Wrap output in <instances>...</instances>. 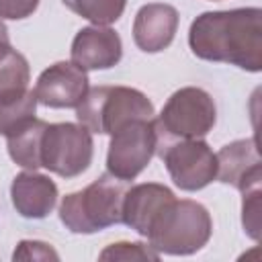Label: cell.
Returning a JSON list of instances; mask_svg holds the SVG:
<instances>
[{"mask_svg":"<svg viewBox=\"0 0 262 262\" xmlns=\"http://www.w3.org/2000/svg\"><path fill=\"white\" fill-rule=\"evenodd\" d=\"M37 96L29 88L0 94V135H12L35 119Z\"/></svg>","mask_w":262,"mask_h":262,"instance_id":"15","label":"cell"},{"mask_svg":"<svg viewBox=\"0 0 262 262\" xmlns=\"http://www.w3.org/2000/svg\"><path fill=\"white\" fill-rule=\"evenodd\" d=\"M162 160L182 190H201L217 176V156L201 139H184L168 145L162 151Z\"/></svg>","mask_w":262,"mask_h":262,"instance_id":"8","label":"cell"},{"mask_svg":"<svg viewBox=\"0 0 262 262\" xmlns=\"http://www.w3.org/2000/svg\"><path fill=\"white\" fill-rule=\"evenodd\" d=\"M72 12L90 20L98 27H108L117 23L125 10L127 0H61Z\"/></svg>","mask_w":262,"mask_h":262,"instance_id":"17","label":"cell"},{"mask_svg":"<svg viewBox=\"0 0 262 262\" xmlns=\"http://www.w3.org/2000/svg\"><path fill=\"white\" fill-rule=\"evenodd\" d=\"M244 227L250 237L260 239V186L244 190Z\"/></svg>","mask_w":262,"mask_h":262,"instance_id":"20","label":"cell"},{"mask_svg":"<svg viewBox=\"0 0 262 262\" xmlns=\"http://www.w3.org/2000/svg\"><path fill=\"white\" fill-rule=\"evenodd\" d=\"M211 231V215L201 203L174 196L160 209L145 237L158 254L186 256L199 252L209 242Z\"/></svg>","mask_w":262,"mask_h":262,"instance_id":"2","label":"cell"},{"mask_svg":"<svg viewBox=\"0 0 262 262\" xmlns=\"http://www.w3.org/2000/svg\"><path fill=\"white\" fill-rule=\"evenodd\" d=\"M174 199V192L158 182H145L137 186H129L123 196L121 221L135 229L139 235H147L151 221L160 213V209Z\"/></svg>","mask_w":262,"mask_h":262,"instance_id":"14","label":"cell"},{"mask_svg":"<svg viewBox=\"0 0 262 262\" xmlns=\"http://www.w3.org/2000/svg\"><path fill=\"white\" fill-rule=\"evenodd\" d=\"M14 260H57V252L45 244V242H37V239H23L14 254H12Z\"/></svg>","mask_w":262,"mask_h":262,"instance_id":"21","label":"cell"},{"mask_svg":"<svg viewBox=\"0 0 262 262\" xmlns=\"http://www.w3.org/2000/svg\"><path fill=\"white\" fill-rule=\"evenodd\" d=\"M0 43H10V41H8V31H6L2 18H0Z\"/></svg>","mask_w":262,"mask_h":262,"instance_id":"23","label":"cell"},{"mask_svg":"<svg viewBox=\"0 0 262 262\" xmlns=\"http://www.w3.org/2000/svg\"><path fill=\"white\" fill-rule=\"evenodd\" d=\"M10 196L16 213L27 219H43L47 217L57 203V186L45 176L31 172H20L10 186Z\"/></svg>","mask_w":262,"mask_h":262,"instance_id":"13","label":"cell"},{"mask_svg":"<svg viewBox=\"0 0 262 262\" xmlns=\"http://www.w3.org/2000/svg\"><path fill=\"white\" fill-rule=\"evenodd\" d=\"M196 57L223 61L248 72L262 70V10L235 8L203 12L188 31Z\"/></svg>","mask_w":262,"mask_h":262,"instance_id":"1","label":"cell"},{"mask_svg":"<svg viewBox=\"0 0 262 262\" xmlns=\"http://www.w3.org/2000/svg\"><path fill=\"white\" fill-rule=\"evenodd\" d=\"M215 119L217 111L209 92L186 86L168 98L156 123L160 133L180 139H199L213 129Z\"/></svg>","mask_w":262,"mask_h":262,"instance_id":"7","label":"cell"},{"mask_svg":"<svg viewBox=\"0 0 262 262\" xmlns=\"http://www.w3.org/2000/svg\"><path fill=\"white\" fill-rule=\"evenodd\" d=\"M72 63L86 70H108L123 55L121 37L108 27H86L72 41Z\"/></svg>","mask_w":262,"mask_h":262,"instance_id":"11","label":"cell"},{"mask_svg":"<svg viewBox=\"0 0 262 262\" xmlns=\"http://www.w3.org/2000/svg\"><path fill=\"white\" fill-rule=\"evenodd\" d=\"M45 127H47L45 121L33 119L29 125L8 135V154L18 166L27 170L41 168V135Z\"/></svg>","mask_w":262,"mask_h":262,"instance_id":"16","label":"cell"},{"mask_svg":"<svg viewBox=\"0 0 262 262\" xmlns=\"http://www.w3.org/2000/svg\"><path fill=\"white\" fill-rule=\"evenodd\" d=\"M100 260H158L160 254L145 244L137 242H119L111 244L106 250L100 252Z\"/></svg>","mask_w":262,"mask_h":262,"instance_id":"19","label":"cell"},{"mask_svg":"<svg viewBox=\"0 0 262 262\" xmlns=\"http://www.w3.org/2000/svg\"><path fill=\"white\" fill-rule=\"evenodd\" d=\"M160 129L156 119H139L121 127L111 135V145L106 154L108 174L121 180H133L154 158L160 147Z\"/></svg>","mask_w":262,"mask_h":262,"instance_id":"6","label":"cell"},{"mask_svg":"<svg viewBox=\"0 0 262 262\" xmlns=\"http://www.w3.org/2000/svg\"><path fill=\"white\" fill-rule=\"evenodd\" d=\"M178 29V12L170 4L151 2L137 10L133 20V41L145 53L164 51Z\"/></svg>","mask_w":262,"mask_h":262,"instance_id":"12","label":"cell"},{"mask_svg":"<svg viewBox=\"0 0 262 262\" xmlns=\"http://www.w3.org/2000/svg\"><path fill=\"white\" fill-rule=\"evenodd\" d=\"M127 188V180L106 172L86 188L63 196L59 219L74 233H94L121 223V207Z\"/></svg>","mask_w":262,"mask_h":262,"instance_id":"3","label":"cell"},{"mask_svg":"<svg viewBox=\"0 0 262 262\" xmlns=\"http://www.w3.org/2000/svg\"><path fill=\"white\" fill-rule=\"evenodd\" d=\"M76 117L90 133L113 135L131 121L154 119V104L135 88L96 86L88 88L86 96L76 106Z\"/></svg>","mask_w":262,"mask_h":262,"instance_id":"4","label":"cell"},{"mask_svg":"<svg viewBox=\"0 0 262 262\" xmlns=\"http://www.w3.org/2000/svg\"><path fill=\"white\" fill-rule=\"evenodd\" d=\"M33 92L45 106L76 108L88 92V76L72 61H57L37 78Z\"/></svg>","mask_w":262,"mask_h":262,"instance_id":"9","label":"cell"},{"mask_svg":"<svg viewBox=\"0 0 262 262\" xmlns=\"http://www.w3.org/2000/svg\"><path fill=\"white\" fill-rule=\"evenodd\" d=\"M217 156V180L223 184H231L235 188L250 190L260 186L262 180V164L256 147V139H237L221 147Z\"/></svg>","mask_w":262,"mask_h":262,"instance_id":"10","label":"cell"},{"mask_svg":"<svg viewBox=\"0 0 262 262\" xmlns=\"http://www.w3.org/2000/svg\"><path fill=\"white\" fill-rule=\"evenodd\" d=\"M92 133L76 123H47L41 135V168L74 178L92 162Z\"/></svg>","mask_w":262,"mask_h":262,"instance_id":"5","label":"cell"},{"mask_svg":"<svg viewBox=\"0 0 262 262\" xmlns=\"http://www.w3.org/2000/svg\"><path fill=\"white\" fill-rule=\"evenodd\" d=\"M39 6V0H0V18L20 20L31 16Z\"/></svg>","mask_w":262,"mask_h":262,"instance_id":"22","label":"cell"},{"mask_svg":"<svg viewBox=\"0 0 262 262\" xmlns=\"http://www.w3.org/2000/svg\"><path fill=\"white\" fill-rule=\"evenodd\" d=\"M29 86V63L27 59L10 47V43H0V94L10 90H20Z\"/></svg>","mask_w":262,"mask_h":262,"instance_id":"18","label":"cell"}]
</instances>
